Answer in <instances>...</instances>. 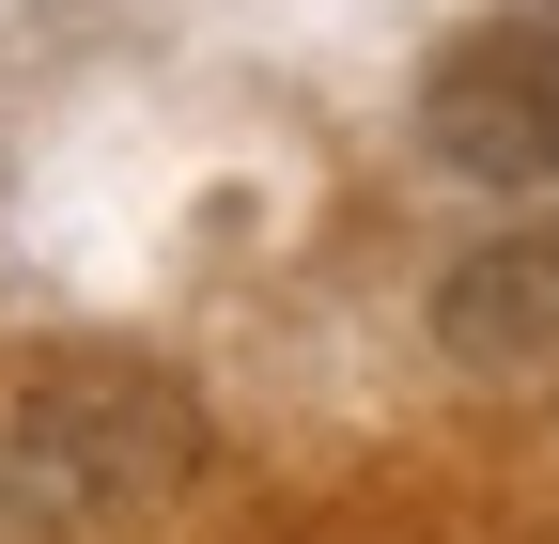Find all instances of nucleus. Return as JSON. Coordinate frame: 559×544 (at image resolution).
Returning <instances> with one entry per match:
<instances>
[{
	"mask_svg": "<svg viewBox=\"0 0 559 544\" xmlns=\"http://www.w3.org/2000/svg\"><path fill=\"white\" fill-rule=\"evenodd\" d=\"M419 141H436L466 187H559V0L466 16L436 62H419Z\"/></svg>",
	"mask_w": 559,
	"mask_h": 544,
	"instance_id": "f257e3e1",
	"label": "nucleus"
},
{
	"mask_svg": "<svg viewBox=\"0 0 559 544\" xmlns=\"http://www.w3.org/2000/svg\"><path fill=\"white\" fill-rule=\"evenodd\" d=\"M451 343L466 358H559V234H513V249H481L451 264Z\"/></svg>",
	"mask_w": 559,
	"mask_h": 544,
	"instance_id": "f03ea898",
	"label": "nucleus"
}]
</instances>
